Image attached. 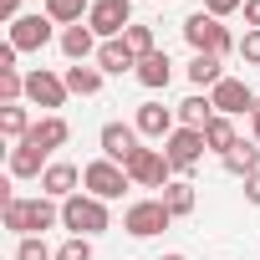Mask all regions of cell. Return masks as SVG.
<instances>
[{"instance_id":"obj_1","label":"cell","mask_w":260,"mask_h":260,"mask_svg":"<svg viewBox=\"0 0 260 260\" xmlns=\"http://www.w3.org/2000/svg\"><path fill=\"white\" fill-rule=\"evenodd\" d=\"M56 219H61V209H56V199H46V194H41V199H16V194L6 199V230H16L21 240L51 230Z\"/></svg>"},{"instance_id":"obj_2","label":"cell","mask_w":260,"mask_h":260,"mask_svg":"<svg viewBox=\"0 0 260 260\" xmlns=\"http://www.w3.org/2000/svg\"><path fill=\"white\" fill-rule=\"evenodd\" d=\"M184 41L194 46V56H224L230 46H235V36L219 26V16H209V11H194V16H184Z\"/></svg>"},{"instance_id":"obj_3","label":"cell","mask_w":260,"mask_h":260,"mask_svg":"<svg viewBox=\"0 0 260 260\" xmlns=\"http://www.w3.org/2000/svg\"><path fill=\"white\" fill-rule=\"evenodd\" d=\"M61 224H67L72 235L92 240V235H102L112 219H107V204H102V199H92V194H72V199H61Z\"/></svg>"},{"instance_id":"obj_4","label":"cell","mask_w":260,"mask_h":260,"mask_svg":"<svg viewBox=\"0 0 260 260\" xmlns=\"http://www.w3.org/2000/svg\"><path fill=\"white\" fill-rule=\"evenodd\" d=\"M122 169H127V179L143 184V189H169V184H174V179H169V174H174V164H169V153H164V148H138Z\"/></svg>"},{"instance_id":"obj_5","label":"cell","mask_w":260,"mask_h":260,"mask_svg":"<svg viewBox=\"0 0 260 260\" xmlns=\"http://www.w3.org/2000/svg\"><path fill=\"white\" fill-rule=\"evenodd\" d=\"M87 26H92L102 41H117L127 26H133V0H92Z\"/></svg>"},{"instance_id":"obj_6","label":"cell","mask_w":260,"mask_h":260,"mask_svg":"<svg viewBox=\"0 0 260 260\" xmlns=\"http://www.w3.org/2000/svg\"><path fill=\"white\" fill-rule=\"evenodd\" d=\"M82 184H87V194H92V199H102V204H107V199H117L133 179H127V169H122V164L97 158V164H87V169H82Z\"/></svg>"},{"instance_id":"obj_7","label":"cell","mask_w":260,"mask_h":260,"mask_svg":"<svg viewBox=\"0 0 260 260\" xmlns=\"http://www.w3.org/2000/svg\"><path fill=\"white\" fill-rule=\"evenodd\" d=\"M169 224H174V214H169L164 199H138V204H127V214H122V230L138 235V240H148V235H158Z\"/></svg>"},{"instance_id":"obj_8","label":"cell","mask_w":260,"mask_h":260,"mask_svg":"<svg viewBox=\"0 0 260 260\" xmlns=\"http://www.w3.org/2000/svg\"><path fill=\"white\" fill-rule=\"evenodd\" d=\"M204 133H194V127H174V133L164 138V153H169V164H174V174H189L199 158H204Z\"/></svg>"},{"instance_id":"obj_9","label":"cell","mask_w":260,"mask_h":260,"mask_svg":"<svg viewBox=\"0 0 260 260\" xmlns=\"http://www.w3.org/2000/svg\"><path fill=\"white\" fill-rule=\"evenodd\" d=\"M209 102H214V112H219V117H240V112H250V107H255V92H250L240 77H224V82L209 92Z\"/></svg>"},{"instance_id":"obj_10","label":"cell","mask_w":260,"mask_h":260,"mask_svg":"<svg viewBox=\"0 0 260 260\" xmlns=\"http://www.w3.org/2000/svg\"><path fill=\"white\" fill-rule=\"evenodd\" d=\"M51 16H21V21H11V46L16 51H41L46 41H51Z\"/></svg>"},{"instance_id":"obj_11","label":"cell","mask_w":260,"mask_h":260,"mask_svg":"<svg viewBox=\"0 0 260 260\" xmlns=\"http://www.w3.org/2000/svg\"><path fill=\"white\" fill-rule=\"evenodd\" d=\"M102 158H112V164H127L138 153V127H127V122H107L102 127Z\"/></svg>"},{"instance_id":"obj_12","label":"cell","mask_w":260,"mask_h":260,"mask_svg":"<svg viewBox=\"0 0 260 260\" xmlns=\"http://www.w3.org/2000/svg\"><path fill=\"white\" fill-rule=\"evenodd\" d=\"M133 127H138L143 138H169L174 127H179V112H174V107H164V102H143Z\"/></svg>"},{"instance_id":"obj_13","label":"cell","mask_w":260,"mask_h":260,"mask_svg":"<svg viewBox=\"0 0 260 260\" xmlns=\"http://www.w3.org/2000/svg\"><path fill=\"white\" fill-rule=\"evenodd\" d=\"M26 97H31V102H41V107H61V102H67V82H61V77H51L46 67H36V72L26 77Z\"/></svg>"},{"instance_id":"obj_14","label":"cell","mask_w":260,"mask_h":260,"mask_svg":"<svg viewBox=\"0 0 260 260\" xmlns=\"http://www.w3.org/2000/svg\"><path fill=\"white\" fill-rule=\"evenodd\" d=\"M51 164H46V148L41 143H31V138H21L16 148H11V179H36V174H46Z\"/></svg>"},{"instance_id":"obj_15","label":"cell","mask_w":260,"mask_h":260,"mask_svg":"<svg viewBox=\"0 0 260 260\" xmlns=\"http://www.w3.org/2000/svg\"><path fill=\"white\" fill-rule=\"evenodd\" d=\"M97 72H102V77H107V72H112V77L138 72V56L127 51V41H122V36H117V41H102V46H97Z\"/></svg>"},{"instance_id":"obj_16","label":"cell","mask_w":260,"mask_h":260,"mask_svg":"<svg viewBox=\"0 0 260 260\" xmlns=\"http://www.w3.org/2000/svg\"><path fill=\"white\" fill-rule=\"evenodd\" d=\"M77 184H82V174H77L72 164H51V169L41 174V194H46V199H72Z\"/></svg>"},{"instance_id":"obj_17","label":"cell","mask_w":260,"mask_h":260,"mask_svg":"<svg viewBox=\"0 0 260 260\" xmlns=\"http://www.w3.org/2000/svg\"><path fill=\"white\" fill-rule=\"evenodd\" d=\"M174 112H179V127H194V133H204V127H209V122L219 117L209 97H184V102H179Z\"/></svg>"},{"instance_id":"obj_18","label":"cell","mask_w":260,"mask_h":260,"mask_svg":"<svg viewBox=\"0 0 260 260\" xmlns=\"http://www.w3.org/2000/svg\"><path fill=\"white\" fill-rule=\"evenodd\" d=\"M61 51H67L72 61H87V56L97 51V31H92L87 21H82V26H67V31H61Z\"/></svg>"},{"instance_id":"obj_19","label":"cell","mask_w":260,"mask_h":260,"mask_svg":"<svg viewBox=\"0 0 260 260\" xmlns=\"http://www.w3.org/2000/svg\"><path fill=\"white\" fill-rule=\"evenodd\" d=\"M224 169H230V174H240V179L260 174V143H255V138H250V143L240 138V143H235V148L224 153Z\"/></svg>"},{"instance_id":"obj_20","label":"cell","mask_w":260,"mask_h":260,"mask_svg":"<svg viewBox=\"0 0 260 260\" xmlns=\"http://www.w3.org/2000/svg\"><path fill=\"white\" fill-rule=\"evenodd\" d=\"M138 82H143V87H153V92H158V87H169V82H174V61H169L164 51L143 56V61H138Z\"/></svg>"},{"instance_id":"obj_21","label":"cell","mask_w":260,"mask_h":260,"mask_svg":"<svg viewBox=\"0 0 260 260\" xmlns=\"http://www.w3.org/2000/svg\"><path fill=\"white\" fill-rule=\"evenodd\" d=\"M26 138H31V143H41V148L51 153V148H61V143L72 138V127H67V117H41V122L31 127V133H26Z\"/></svg>"},{"instance_id":"obj_22","label":"cell","mask_w":260,"mask_h":260,"mask_svg":"<svg viewBox=\"0 0 260 260\" xmlns=\"http://www.w3.org/2000/svg\"><path fill=\"white\" fill-rule=\"evenodd\" d=\"M61 82H67V92H77V97H97V92H102V72H97V67H82V61L67 67Z\"/></svg>"},{"instance_id":"obj_23","label":"cell","mask_w":260,"mask_h":260,"mask_svg":"<svg viewBox=\"0 0 260 260\" xmlns=\"http://www.w3.org/2000/svg\"><path fill=\"white\" fill-rule=\"evenodd\" d=\"M189 82L214 92V87L224 82V67H219V56H194V61H189Z\"/></svg>"},{"instance_id":"obj_24","label":"cell","mask_w":260,"mask_h":260,"mask_svg":"<svg viewBox=\"0 0 260 260\" xmlns=\"http://www.w3.org/2000/svg\"><path fill=\"white\" fill-rule=\"evenodd\" d=\"M87 11H92V0H46V16L56 26H82Z\"/></svg>"},{"instance_id":"obj_25","label":"cell","mask_w":260,"mask_h":260,"mask_svg":"<svg viewBox=\"0 0 260 260\" xmlns=\"http://www.w3.org/2000/svg\"><path fill=\"white\" fill-rule=\"evenodd\" d=\"M164 204H169L174 219H179V214H194V184H189V179H174V184L164 189Z\"/></svg>"},{"instance_id":"obj_26","label":"cell","mask_w":260,"mask_h":260,"mask_svg":"<svg viewBox=\"0 0 260 260\" xmlns=\"http://www.w3.org/2000/svg\"><path fill=\"white\" fill-rule=\"evenodd\" d=\"M204 143H209V148H214V153L224 158V153H230V148L240 143V138H235V122H230V117H214V122L204 127Z\"/></svg>"},{"instance_id":"obj_27","label":"cell","mask_w":260,"mask_h":260,"mask_svg":"<svg viewBox=\"0 0 260 260\" xmlns=\"http://www.w3.org/2000/svg\"><path fill=\"white\" fill-rule=\"evenodd\" d=\"M122 41H127V51H133L138 61L158 51V46H153V26H127V31H122Z\"/></svg>"},{"instance_id":"obj_28","label":"cell","mask_w":260,"mask_h":260,"mask_svg":"<svg viewBox=\"0 0 260 260\" xmlns=\"http://www.w3.org/2000/svg\"><path fill=\"white\" fill-rule=\"evenodd\" d=\"M0 133H6V138H16V143H21V138L31 133V122H26V107H21V102L0 112Z\"/></svg>"},{"instance_id":"obj_29","label":"cell","mask_w":260,"mask_h":260,"mask_svg":"<svg viewBox=\"0 0 260 260\" xmlns=\"http://www.w3.org/2000/svg\"><path fill=\"white\" fill-rule=\"evenodd\" d=\"M16 260H56V255L46 250V240H41V235H26V240L16 245Z\"/></svg>"},{"instance_id":"obj_30","label":"cell","mask_w":260,"mask_h":260,"mask_svg":"<svg viewBox=\"0 0 260 260\" xmlns=\"http://www.w3.org/2000/svg\"><path fill=\"white\" fill-rule=\"evenodd\" d=\"M56 260H92V240H82V235H72L61 250H56Z\"/></svg>"},{"instance_id":"obj_31","label":"cell","mask_w":260,"mask_h":260,"mask_svg":"<svg viewBox=\"0 0 260 260\" xmlns=\"http://www.w3.org/2000/svg\"><path fill=\"white\" fill-rule=\"evenodd\" d=\"M240 56H245L250 67H260V31H245V41H240Z\"/></svg>"},{"instance_id":"obj_32","label":"cell","mask_w":260,"mask_h":260,"mask_svg":"<svg viewBox=\"0 0 260 260\" xmlns=\"http://www.w3.org/2000/svg\"><path fill=\"white\" fill-rule=\"evenodd\" d=\"M209 16H230V11H245V0H204Z\"/></svg>"},{"instance_id":"obj_33","label":"cell","mask_w":260,"mask_h":260,"mask_svg":"<svg viewBox=\"0 0 260 260\" xmlns=\"http://www.w3.org/2000/svg\"><path fill=\"white\" fill-rule=\"evenodd\" d=\"M245 21H250V31H260V0H245Z\"/></svg>"},{"instance_id":"obj_34","label":"cell","mask_w":260,"mask_h":260,"mask_svg":"<svg viewBox=\"0 0 260 260\" xmlns=\"http://www.w3.org/2000/svg\"><path fill=\"white\" fill-rule=\"evenodd\" d=\"M245 199H250V204H260V174H250V179H245Z\"/></svg>"},{"instance_id":"obj_35","label":"cell","mask_w":260,"mask_h":260,"mask_svg":"<svg viewBox=\"0 0 260 260\" xmlns=\"http://www.w3.org/2000/svg\"><path fill=\"white\" fill-rule=\"evenodd\" d=\"M0 16H6V21H21V0H0Z\"/></svg>"},{"instance_id":"obj_36","label":"cell","mask_w":260,"mask_h":260,"mask_svg":"<svg viewBox=\"0 0 260 260\" xmlns=\"http://www.w3.org/2000/svg\"><path fill=\"white\" fill-rule=\"evenodd\" d=\"M250 138L260 143V97H255V107H250Z\"/></svg>"},{"instance_id":"obj_37","label":"cell","mask_w":260,"mask_h":260,"mask_svg":"<svg viewBox=\"0 0 260 260\" xmlns=\"http://www.w3.org/2000/svg\"><path fill=\"white\" fill-rule=\"evenodd\" d=\"M158 260H184V255H158Z\"/></svg>"}]
</instances>
